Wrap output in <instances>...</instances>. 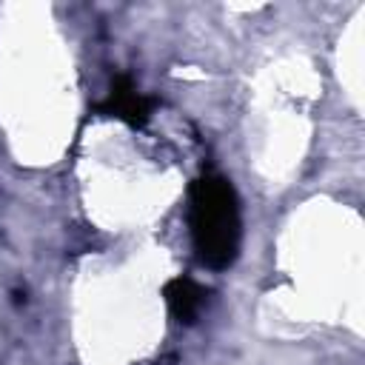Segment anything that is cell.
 <instances>
[{
    "label": "cell",
    "mask_w": 365,
    "mask_h": 365,
    "mask_svg": "<svg viewBox=\"0 0 365 365\" xmlns=\"http://www.w3.org/2000/svg\"><path fill=\"white\" fill-rule=\"evenodd\" d=\"M188 228L205 268L222 271L240 251V202L234 185L220 174H202L188 188Z\"/></svg>",
    "instance_id": "6da1fadb"
},
{
    "label": "cell",
    "mask_w": 365,
    "mask_h": 365,
    "mask_svg": "<svg viewBox=\"0 0 365 365\" xmlns=\"http://www.w3.org/2000/svg\"><path fill=\"white\" fill-rule=\"evenodd\" d=\"M97 111L103 117H117V120H123L128 125H145L151 120L154 100L140 94L128 74H114L108 97L103 103H97Z\"/></svg>",
    "instance_id": "7a4b0ae2"
},
{
    "label": "cell",
    "mask_w": 365,
    "mask_h": 365,
    "mask_svg": "<svg viewBox=\"0 0 365 365\" xmlns=\"http://www.w3.org/2000/svg\"><path fill=\"white\" fill-rule=\"evenodd\" d=\"M163 297H165V302H168L174 319L191 325V322L200 317L208 291H205L197 279H191V277H171V279L163 285Z\"/></svg>",
    "instance_id": "3957f363"
}]
</instances>
